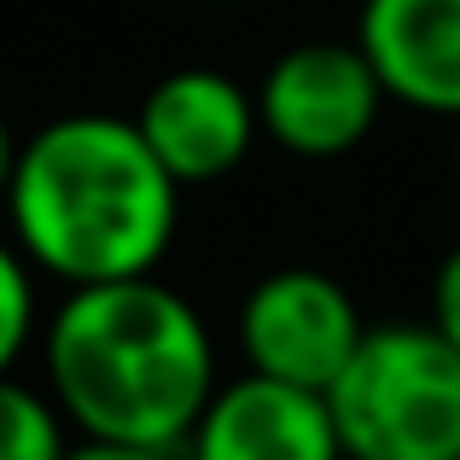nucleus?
<instances>
[{
    "label": "nucleus",
    "mask_w": 460,
    "mask_h": 460,
    "mask_svg": "<svg viewBox=\"0 0 460 460\" xmlns=\"http://www.w3.org/2000/svg\"><path fill=\"white\" fill-rule=\"evenodd\" d=\"M356 47L385 100L460 123V0H361Z\"/></svg>",
    "instance_id": "nucleus-8"
},
{
    "label": "nucleus",
    "mask_w": 460,
    "mask_h": 460,
    "mask_svg": "<svg viewBox=\"0 0 460 460\" xmlns=\"http://www.w3.org/2000/svg\"><path fill=\"white\" fill-rule=\"evenodd\" d=\"M326 408L344 460H460V349L431 321L367 326Z\"/></svg>",
    "instance_id": "nucleus-3"
},
{
    "label": "nucleus",
    "mask_w": 460,
    "mask_h": 460,
    "mask_svg": "<svg viewBox=\"0 0 460 460\" xmlns=\"http://www.w3.org/2000/svg\"><path fill=\"white\" fill-rule=\"evenodd\" d=\"M135 128L146 135L152 157L181 187H204V181L234 175L251 157V146L262 135V117H257V93L239 88L227 70L187 65L146 88Z\"/></svg>",
    "instance_id": "nucleus-6"
},
{
    "label": "nucleus",
    "mask_w": 460,
    "mask_h": 460,
    "mask_svg": "<svg viewBox=\"0 0 460 460\" xmlns=\"http://www.w3.org/2000/svg\"><path fill=\"white\" fill-rule=\"evenodd\" d=\"M455 181H460V135H455Z\"/></svg>",
    "instance_id": "nucleus-15"
},
{
    "label": "nucleus",
    "mask_w": 460,
    "mask_h": 460,
    "mask_svg": "<svg viewBox=\"0 0 460 460\" xmlns=\"http://www.w3.org/2000/svg\"><path fill=\"white\" fill-rule=\"evenodd\" d=\"M431 326L460 349V245L438 262V280H431Z\"/></svg>",
    "instance_id": "nucleus-11"
},
{
    "label": "nucleus",
    "mask_w": 460,
    "mask_h": 460,
    "mask_svg": "<svg viewBox=\"0 0 460 460\" xmlns=\"http://www.w3.org/2000/svg\"><path fill=\"white\" fill-rule=\"evenodd\" d=\"M12 245L58 286L157 274L181 222V181L152 157L135 117L70 111L18 140L6 187Z\"/></svg>",
    "instance_id": "nucleus-2"
},
{
    "label": "nucleus",
    "mask_w": 460,
    "mask_h": 460,
    "mask_svg": "<svg viewBox=\"0 0 460 460\" xmlns=\"http://www.w3.org/2000/svg\"><path fill=\"white\" fill-rule=\"evenodd\" d=\"M35 332V269L12 239H0V379L18 367Z\"/></svg>",
    "instance_id": "nucleus-10"
},
{
    "label": "nucleus",
    "mask_w": 460,
    "mask_h": 460,
    "mask_svg": "<svg viewBox=\"0 0 460 460\" xmlns=\"http://www.w3.org/2000/svg\"><path fill=\"white\" fill-rule=\"evenodd\" d=\"M192 6H234V0H192Z\"/></svg>",
    "instance_id": "nucleus-14"
},
{
    "label": "nucleus",
    "mask_w": 460,
    "mask_h": 460,
    "mask_svg": "<svg viewBox=\"0 0 460 460\" xmlns=\"http://www.w3.org/2000/svg\"><path fill=\"white\" fill-rule=\"evenodd\" d=\"M181 455L187 460H344L326 396L286 379H262V373L216 385V396L204 402Z\"/></svg>",
    "instance_id": "nucleus-7"
},
{
    "label": "nucleus",
    "mask_w": 460,
    "mask_h": 460,
    "mask_svg": "<svg viewBox=\"0 0 460 460\" xmlns=\"http://www.w3.org/2000/svg\"><path fill=\"white\" fill-rule=\"evenodd\" d=\"M65 460H175V455H164V449H135V443H105V438H82V443H70Z\"/></svg>",
    "instance_id": "nucleus-12"
},
{
    "label": "nucleus",
    "mask_w": 460,
    "mask_h": 460,
    "mask_svg": "<svg viewBox=\"0 0 460 460\" xmlns=\"http://www.w3.org/2000/svg\"><path fill=\"white\" fill-rule=\"evenodd\" d=\"M12 164H18V140H12L6 117H0V204H6V187H12Z\"/></svg>",
    "instance_id": "nucleus-13"
},
{
    "label": "nucleus",
    "mask_w": 460,
    "mask_h": 460,
    "mask_svg": "<svg viewBox=\"0 0 460 460\" xmlns=\"http://www.w3.org/2000/svg\"><path fill=\"white\" fill-rule=\"evenodd\" d=\"M367 338L356 297L321 269H274L239 304V349L245 373L286 379L304 391H332L349 356Z\"/></svg>",
    "instance_id": "nucleus-4"
},
{
    "label": "nucleus",
    "mask_w": 460,
    "mask_h": 460,
    "mask_svg": "<svg viewBox=\"0 0 460 460\" xmlns=\"http://www.w3.org/2000/svg\"><path fill=\"white\" fill-rule=\"evenodd\" d=\"M47 385L82 438L181 455L216 396V344L157 274L70 286L47 321Z\"/></svg>",
    "instance_id": "nucleus-1"
},
{
    "label": "nucleus",
    "mask_w": 460,
    "mask_h": 460,
    "mask_svg": "<svg viewBox=\"0 0 460 460\" xmlns=\"http://www.w3.org/2000/svg\"><path fill=\"white\" fill-rule=\"evenodd\" d=\"M385 111V88L356 41H297L269 65L257 88L262 135L280 152L326 164L349 157L373 135Z\"/></svg>",
    "instance_id": "nucleus-5"
},
{
    "label": "nucleus",
    "mask_w": 460,
    "mask_h": 460,
    "mask_svg": "<svg viewBox=\"0 0 460 460\" xmlns=\"http://www.w3.org/2000/svg\"><path fill=\"white\" fill-rule=\"evenodd\" d=\"M65 414L47 402L41 391L18 385L6 373L0 379V460H65Z\"/></svg>",
    "instance_id": "nucleus-9"
}]
</instances>
